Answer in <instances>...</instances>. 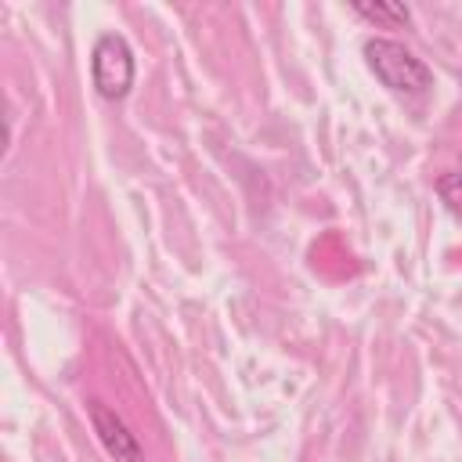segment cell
Wrapping results in <instances>:
<instances>
[{"label":"cell","mask_w":462,"mask_h":462,"mask_svg":"<svg viewBox=\"0 0 462 462\" xmlns=\"http://www.w3.org/2000/svg\"><path fill=\"white\" fill-rule=\"evenodd\" d=\"M365 61L375 72V79L397 94H422L433 83V72L397 40L372 36L365 40Z\"/></svg>","instance_id":"cell-1"},{"label":"cell","mask_w":462,"mask_h":462,"mask_svg":"<svg viewBox=\"0 0 462 462\" xmlns=\"http://www.w3.org/2000/svg\"><path fill=\"white\" fill-rule=\"evenodd\" d=\"M90 76L101 97L119 101L134 87V51L119 32H101L90 54Z\"/></svg>","instance_id":"cell-2"},{"label":"cell","mask_w":462,"mask_h":462,"mask_svg":"<svg viewBox=\"0 0 462 462\" xmlns=\"http://www.w3.org/2000/svg\"><path fill=\"white\" fill-rule=\"evenodd\" d=\"M437 195H440V202H444L451 213L462 217V173H444V177L437 180Z\"/></svg>","instance_id":"cell-5"},{"label":"cell","mask_w":462,"mask_h":462,"mask_svg":"<svg viewBox=\"0 0 462 462\" xmlns=\"http://www.w3.org/2000/svg\"><path fill=\"white\" fill-rule=\"evenodd\" d=\"M354 14H361V18L375 22V25H386V29L408 25V18H411L404 4H354Z\"/></svg>","instance_id":"cell-4"},{"label":"cell","mask_w":462,"mask_h":462,"mask_svg":"<svg viewBox=\"0 0 462 462\" xmlns=\"http://www.w3.org/2000/svg\"><path fill=\"white\" fill-rule=\"evenodd\" d=\"M87 411H90V422H94L97 440L105 444V451L116 462H144V451H141L137 437L130 433V426L123 422V415L116 408H108L105 401H90Z\"/></svg>","instance_id":"cell-3"}]
</instances>
